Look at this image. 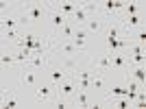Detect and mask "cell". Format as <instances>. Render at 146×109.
Instances as JSON below:
<instances>
[{
  "label": "cell",
  "mask_w": 146,
  "mask_h": 109,
  "mask_svg": "<svg viewBox=\"0 0 146 109\" xmlns=\"http://www.w3.org/2000/svg\"><path fill=\"white\" fill-rule=\"evenodd\" d=\"M39 18H42V7H39V5H29V7H26V20L37 22Z\"/></svg>",
  "instance_id": "6da1fadb"
},
{
  "label": "cell",
  "mask_w": 146,
  "mask_h": 109,
  "mask_svg": "<svg viewBox=\"0 0 146 109\" xmlns=\"http://www.w3.org/2000/svg\"><path fill=\"white\" fill-rule=\"evenodd\" d=\"M24 83L33 85V83H35V74H33V72H26V74H24Z\"/></svg>",
  "instance_id": "2e32d148"
},
{
  "label": "cell",
  "mask_w": 146,
  "mask_h": 109,
  "mask_svg": "<svg viewBox=\"0 0 146 109\" xmlns=\"http://www.w3.org/2000/svg\"><path fill=\"white\" fill-rule=\"evenodd\" d=\"M52 24H55L57 29H63V26H66V18H63V13H61V11L52 13Z\"/></svg>",
  "instance_id": "5b68a950"
},
{
  "label": "cell",
  "mask_w": 146,
  "mask_h": 109,
  "mask_svg": "<svg viewBox=\"0 0 146 109\" xmlns=\"http://www.w3.org/2000/svg\"><path fill=\"white\" fill-rule=\"evenodd\" d=\"M50 76H52V81H55V83H61V81H63V72H61V70H52V74H50Z\"/></svg>",
  "instance_id": "7c38bea8"
},
{
  "label": "cell",
  "mask_w": 146,
  "mask_h": 109,
  "mask_svg": "<svg viewBox=\"0 0 146 109\" xmlns=\"http://www.w3.org/2000/svg\"><path fill=\"white\" fill-rule=\"evenodd\" d=\"M61 31H63V35H70V37H74V31L70 29V26H63Z\"/></svg>",
  "instance_id": "ffe728a7"
},
{
  "label": "cell",
  "mask_w": 146,
  "mask_h": 109,
  "mask_svg": "<svg viewBox=\"0 0 146 109\" xmlns=\"http://www.w3.org/2000/svg\"><path fill=\"white\" fill-rule=\"evenodd\" d=\"M107 37H118V29H111V31H109V35H107Z\"/></svg>",
  "instance_id": "cb8c5ba5"
},
{
  "label": "cell",
  "mask_w": 146,
  "mask_h": 109,
  "mask_svg": "<svg viewBox=\"0 0 146 109\" xmlns=\"http://www.w3.org/2000/svg\"><path fill=\"white\" fill-rule=\"evenodd\" d=\"M111 61H113V66H116V68H122L124 63H127L122 54H111Z\"/></svg>",
  "instance_id": "9c48e42d"
},
{
  "label": "cell",
  "mask_w": 146,
  "mask_h": 109,
  "mask_svg": "<svg viewBox=\"0 0 146 109\" xmlns=\"http://www.w3.org/2000/svg\"><path fill=\"white\" fill-rule=\"evenodd\" d=\"M133 76H135V81H140V85H146V68L137 66L133 70Z\"/></svg>",
  "instance_id": "277c9868"
},
{
  "label": "cell",
  "mask_w": 146,
  "mask_h": 109,
  "mask_svg": "<svg viewBox=\"0 0 146 109\" xmlns=\"http://www.w3.org/2000/svg\"><path fill=\"white\" fill-rule=\"evenodd\" d=\"M98 66L105 68V70H107V68H111V66H113V61H111V54H109V57H100V59H98Z\"/></svg>",
  "instance_id": "ba28073f"
},
{
  "label": "cell",
  "mask_w": 146,
  "mask_h": 109,
  "mask_svg": "<svg viewBox=\"0 0 146 109\" xmlns=\"http://www.w3.org/2000/svg\"><path fill=\"white\" fill-rule=\"evenodd\" d=\"M13 59H15V57H11V54H5V57H2V63H11Z\"/></svg>",
  "instance_id": "7402d4cb"
},
{
  "label": "cell",
  "mask_w": 146,
  "mask_h": 109,
  "mask_svg": "<svg viewBox=\"0 0 146 109\" xmlns=\"http://www.w3.org/2000/svg\"><path fill=\"white\" fill-rule=\"evenodd\" d=\"M15 22H18V20H13V18H7L5 22H2V26H5V29H9V31H11L13 26H15Z\"/></svg>",
  "instance_id": "9a60e30c"
},
{
  "label": "cell",
  "mask_w": 146,
  "mask_h": 109,
  "mask_svg": "<svg viewBox=\"0 0 146 109\" xmlns=\"http://www.w3.org/2000/svg\"><path fill=\"white\" fill-rule=\"evenodd\" d=\"M124 9H127V13H129V15H137V5H133V2L124 5Z\"/></svg>",
  "instance_id": "30bf717a"
},
{
  "label": "cell",
  "mask_w": 146,
  "mask_h": 109,
  "mask_svg": "<svg viewBox=\"0 0 146 109\" xmlns=\"http://www.w3.org/2000/svg\"><path fill=\"white\" fill-rule=\"evenodd\" d=\"M5 107H18V100H15V98H9V100H5Z\"/></svg>",
  "instance_id": "d6986e66"
},
{
  "label": "cell",
  "mask_w": 146,
  "mask_h": 109,
  "mask_svg": "<svg viewBox=\"0 0 146 109\" xmlns=\"http://www.w3.org/2000/svg\"><path fill=\"white\" fill-rule=\"evenodd\" d=\"M63 50H66V53H72L74 46H72V44H66V46H63Z\"/></svg>",
  "instance_id": "603a6c76"
},
{
  "label": "cell",
  "mask_w": 146,
  "mask_h": 109,
  "mask_svg": "<svg viewBox=\"0 0 146 109\" xmlns=\"http://www.w3.org/2000/svg\"><path fill=\"white\" fill-rule=\"evenodd\" d=\"M76 103H79L81 107H87V96H85V94H83V92H81L79 96H76Z\"/></svg>",
  "instance_id": "5bb4252c"
},
{
  "label": "cell",
  "mask_w": 146,
  "mask_h": 109,
  "mask_svg": "<svg viewBox=\"0 0 146 109\" xmlns=\"http://www.w3.org/2000/svg\"><path fill=\"white\" fill-rule=\"evenodd\" d=\"M92 85H94L96 90H100V87H103V79H100V76H94V79H92Z\"/></svg>",
  "instance_id": "e0dca14e"
},
{
  "label": "cell",
  "mask_w": 146,
  "mask_h": 109,
  "mask_svg": "<svg viewBox=\"0 0 146 109\" xmlns=\"http://www.w3.org/2000/svg\"><path fill=\"white\" fill-rule=\"evenodd\" d=\"M137 37H140V42L146 46V31H140V33H137Z\"/></svg>",
  "instance_id": "44dd1931"
},
{
  "label": "cell",
  "mask_w": 146,
  "mask_h": 109,
  "mask_svg": "<svg viewBox=\"0 0 146 109\" xmlns=\"http://www.w3.org/2000/svg\"><path fill=\"white\" fill-rule=\"evenodd\" d=\"M140 24V18H137V15H129L127 18V26H137Z\"/></svg>",
  "instance_id": "4fadbf2b"
},
{
  "label": "cell",
  "mask_w": 146,
  "mask_h": 109,
  "mask_svg": "<svg viewBox=\"0 0 146 109\" xmlns=\"http://www.w3.org/2000/svg\"><path fill=\"white\" fill-rule=\"evenodd\" d=\"M76 7H79V5H72V2H66V5H61V7H59V11H61V13H72V15H74V11H76Z\"/></svg>",
  "instance_id": "52a82bcc"
},
{
  "label": "cell",
  "mask_w": 146,
  "mask_h": 109,
  "mask_svg": "<svg viewBox=\"0 0 146 109\" xmlns=\"http://www.w3.org/2000/svg\"><path fill=\"white\" fill-rule=\"evenodd\" d=\"M37 94H39V98H48V96H50V87H46V85H42V87L37 90Z\"/></svg>",
  "instance_id": "8fae6325"
},
{
  "label": "cell",
  "mask_w": 146,
  "mask_h": 109,
  "mask_svg": "<svg viewBox=\"0 0 146 109\" xmlns=\"http://www.w3.org/2000/svg\"><path fill=\"white\" fill-rule=\"evenodd\" d=\"M72 42H74L76 48H85V31H76L74 37H72Z\"/></svg>",
  "instance_id": "3957f363"
},
{
  "label": "cell",
  "mask_w": 146,
  "mask_h": 109,
  "mask_svg": "<svg viewBox=\"0 0 146 109\" xmlns=\"http://www.w3.org/2000/svg\"><path fill=\"white\" fill-rule=\"evenodd\" d=\"M87 18H90V7L79 5V7H76V11H74V20H76V22H85Z\"/></svg>",
  "instance_id": "7a4b0ae2"
},
{
  "label": "cell",
  "mask_w": 146,
  "mask_h": 109,
  "mask_svg": "<svg viewBox=\"0 0 146 109\" xmlns=\"http://www.w3.org/2000/svg\"><path fill=\"white\" fill-rule=\"evenodd\" d=\"M98 29H100V22H98V20H90V31H94V33H96Z\"/></svg>",
  "instance_id": "ac0fdd59"
},
{
  "label": "cell",
  "mask_w": 146,
  "mask_h": 109,
  "mask_svg": "<svg viewBox=\"0 0 146 109\" xmlns=\"http://www.w3.org/2000/svg\"><path fill=\"white\" fill-rule=\"evenodd\" d=\"M72 92H74L72 83H59V94H61V96H70Z\"/></svg>",
  "instance_id": "8992f818"
}]
</instances>
